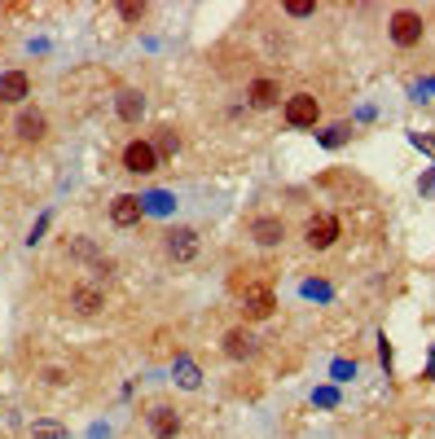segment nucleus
Wrapping results in <instances>:
<instances>
[{
	"instance_id": "obj_12",
	"label": "nucleus",
	"mask_w": 435,
	"mask_h": 439,
	"mask_svg": "<svg viewBox=\"0 0 435 439\" xmlns=\"http://www.w3.org/2000/svg\"><path fill=\"white\" fill-rule=\"evenodd\" d=\"M22 97H31V80L22 70H5V75H0V101L14 106V101H22Z\"/></svg>"
},
{
	"instance_id": "obj_4",
	"label": "nucleus",
	"mask_w": 435,
	"mask_h": 439,
	"mask_svg": "<svg viewBox=\"0 0 435 439\" xmlns=\"http://www.w3.org/2000/svg\"><path fill=\"white\" fill-rule=\"evenodd\" d=\"M335 238H339V220L335 216H313L308 228H303V242H308L313 250H330Z\"/></svg>"
},
{
	"instance_id": "obj_2",
	"label": "nucleus",
	"mask_w": 435,
	"mask_h": 439,
	"mask_svg": "<svg viewBox=\"0 0 435 439\" xmlns=\"http://www.w3.org/2000/svg\"><path fill=\"white\" fill-rule=\"evenodd\" d=\"M317 115H321V106H317L313 92L286 97V123H290V127H317Z\"/></svg>"
},
{
	"instance_id": "obj_7",
	"label": "nucleus",
	"mask_w": 435,
	"mask_h": 439,
	"mask_svg": "<svg viewBox=\"0 0 435 439\" xmlns=\"http://www.w3.org/2000/svg\"><path fill=\"white\" fill-rule=\"evenodd\" d=\"M70 312H80V317H97L101 307H106V295H101V286H75L70 299H66Z\"/></svg>"
},
{
	"instance_id": "obj_21",
	"label": "nucleus",
	"mask_w": 435,
	"mask_h": 439,
	"mask_svg": "<svg viewBox=\"0 0 435 439\" xmlns=\"http://www.w3.org/2000/svg\"><path fill=\"white\" fill-rule=\"evenodd\" d=\"M159 149H163V154H172V149H176V137H172V132H167V137H159V145H154V154H159Z\"/></svg>"
},
{
	"instance_id": "obj_1",
	"label": "nucleus",
	"mask_w": 435,
	"mask_h": 439,
	"mask_svg": "<svg viewBox=\"0 0 435 439\" xmlns=\"http://www.w3.org/2000/svg\"><path fill=\"white\" fill-rule=\"evenodd\" d=\"M238 295H242V312H246V321H264V317H273V307H277L273 286H264V281H246V286H238Z\"/></svg>"
},
{
	"instance_id": "obj_8",
	"label": "nucleus",
	"mask_w": 435,
	"mask_h": 439,
	"mask_svg": "<svg viewBox=\"0 0 435 439\" xmlns=\"http://www.w3.org/2000/svg\"><path fill=\"white\" fill-rule=\"evenodd\" d=\"M422 27H426V22H422L418 14H409V9H400V14L392 18V40L409 48V44H418V40H422Z\"/></svg>"
},
{
	"instance_id": "obj_11",
	"label": "nucleus",
	"mask_w": 435,
	"mask_h": 439,
	"mask_svg": "<svg viewBox=\"0 0 435 439\" xmlns=\"http://www.w3.org/2000/svg\"><path fill=\"white\" fill-rule=\"evenodd\" d=\"M277 97H281L277 80H251V84H246V101H251L255 110H268V106H277Z\"/></svg>"
},
{
	"instance_id": "obj_6",
	"label": "nucleus",
	"mask_w": 435,
	"mask_h": 439,
	"mask_svg": "<svg viewBox=\"0 0 435 439\" xmlns=\"http://www.w3.org/2000/svg\"><path fill=\"white\" fill-rule=\"evenodd\" d=\"M141 216H145V202H141L137 194H119V198L110 202V220H115L119 228H132V224H141Z\"/></svg>"
},
{
	"instance_id": "obj_9",
	"label": "nucleus",
	"mask_w": 435,
	"mask_h": 439,
	"mask_svg": "<svg viewBox=\"0 0 435 439\" xmlns=\"http://www.w3.org/2000/svg\"><path fill=\"white\" fill-rule=\"evenodd\" d=\"M251 238L260 246H277L281 238H286V220L281 216H255L251 220Z\"/></svg>"
},
{
	"instance_id": "obj_19",
	"label": "nucleus",
	"mask_w": 435,
	"mask_h": 439,
	"mask_svg": "<svg viewBox=\"0 0 435 439\" xmlns=\"http://www.w3.org/2000/svg\"><path fill=\"white\" fill-rule=\"evenodd\" d=\"M317 5H313V0H286V14H295V18H308Z\"/></svg>"
},
{
	"instance_id": "obj_3",
	"label": "nucleus",
	"mask_w": 435,
	"mask_h": 439,
	"mask_svg": "<svg viewBox=\"0 0 435 439\" xmlns=\"http://www.w3.org/2000/svg\"><path fill=\"white\" fill-rule=\"evenodd\" d=\"M163 250L172 255V260L176 264H185V260H194V255H198V233H194V228H167V238H163Z\"/></svg>"
},
{
	"instance_id": "obj_16",
	"label": "nucleus",
	"mask_w": 435,
	"mask_h": 439,
	"mask_svg": "<svg viewBox=\"0 0 435 439\" xmlns=\"http://www.w3.org/2000/svg\"><path fill=\"white\" fill-rule=\"evenodd\" d=\"M176 382H181V386H189V391H194V386L202 382V374H198V365H194L189 356H176Z\"/></svg>"
},
{
	"instance_id": "obj_17",
	"label": "nucleus",
	"mask_w": 435,
	"mask_h": 439,
	"mask_svg": "<svg viewBox=\"0 0 435 439\" xmlns=\"http://www.w3.org/2000/svg\"><path fill=\"white\" fill-rule=\"evenodd\" d=\"M36 374H40L48 386H66V382H70V369H66V365H40Z\"/></svg>"
},
{
	"instance_id": "obj_5",
	"label": "nucleus",
	"mask_w": 435,
	"mask_h": 439,
	"mask_svg": "<svg viewBox=\"0 0 435 439\" xmlns=\"http://www.w3.org/2000/svg\"><path fill=\"white\" fill-rule=\"evenodd\" d=\"M123 167L132 171V176H150V171L159 167V154H154V145H150V141H132V145L123 149Z\"/></svg>"
},
{
	"instance_id": "obj_18",
	"label": "nucleus",
	"mask_w": 435,
	"mask_h": 439,
	"mask_svg": "<svg viewBox=\"0 0 435 439\" xmlns=\"http://www.w3.org/2000/svg\"><path fill=\"white\" fill-rule=\"evenodd\" d=\"M31 430H36V439H66V430L58 422H36Z\"/></svg>"
},
{
	"instance_id": "obj_14",
	"label": "nucleus",
	"mask_w": 435,
	"mask_h": 439,
	"mask_svg": "<svg viewBox=\"0 0 435 439\" xmlns=\"http://www.w3.org/2000/svg\"><path fill=\"white\" fill-rule=\"evenodd\" d=\"M224 351L234 356V360L255 356V334H251V329H229V334H224Z\"/></svg>"
},
{
	"instance_id": "obj_10",
	"label": "nucleus",
	"mask_w": 435,
	"mask_h": 439,
	"mask_svg": "<svg viewBox=\"0 0 435 439\" xmlns=\"http://www.w3.org/2000/svg\"><path fill=\"white\" fill-rule=\"evenodd\" d=\"M150 430H154V439H176L181 435V413L167 404H154L150 408Z\"/></svg>"
},
{
	"instance_id": "obj_13",
	"label": "nucleus",
	"mask_w": 435,
	"mask_h": 439,
	"mask_svg": "<svg viewBox=\"0 0 435 439\" xmlns=\"http://www.w3.org/2000/svg\"><path fill=\"white\" fill-rule=\"evenodd\" d=\"M44 132H48V119L40 110H22L18 115V137L22 141H44Z\"/></svg>"
},
{
	"instance_id": "obj_15",
	"label": "nucleus",
	"mask_w": 435,
	"mask_h": 439,
	"mask_svg": "<svg viewBox=\"0 0 435 439\" xmlns=\"http://www.w3.org/2000/svg\"><path fill=\"white\" fill-rule=\"evenodd\" d=\"M115 106H119V115H123L127 123H137V119H141V110H145V101H141V92H132V88H123V92L115 97Z\"/></svg>"
},
{
	"instance_id": "obj_20",
	"label": "nucleus",
	"mask_w": 435,
	"mask_h": 439,
	"mask_svg": "<svg viewBox=\"0 0 435 439\" xmlns=\"http://www.w3.org/2000/svg\"><path fill=\"white\" fill-rule=\"evenodd\" d=\"M119 14H123L127 22H137V18H145V5H137V0H123V5H119Z\"/></svg>"
}]
</instances>
